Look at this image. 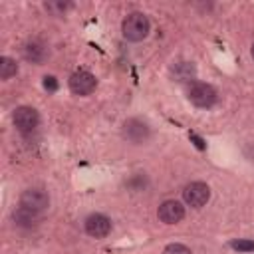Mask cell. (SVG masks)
<instances>
[{"instance_id":"cell-4","label":"cell","mask_w":254,"mask_h":254,"mask_svg":"<svg viewBox=\"0 0 254 254\" xmlns=\"http://www.w3.org/2000/svg\"><path fill=\"white\" fill-rule=\"evenodd\" d=\"M12 121H14V127H16L20 133L28 135V133L36 131V127H38V123H40V115H38V111H36L34 107H30V105H20V107L14 109Z\"/></svg>"},{"instance_id":"cell-9","label":"cell","mask_w":254,"mask_h":254,"mask_svg":"<svg viewBox=\"0 0 254 254\" xmlns=\"http://www.w3.org/2000/svg\"><path fill=\"white\" fill-rule=\"evenodd\" d=\"M123 135L131 143H143L149 137V127L141 119H127L123 123Z\"/></svg>"},{"instance_id":"cell-3","label":"cell","mask_w":254,"mask_h":254,"mask_svg":"<svg viewBox=\"0 0 254 254\" xmlns=\"http://www.w3.org/2000/svg\"><path fill=\"white\" fill-rule=\"evenodd\" d=\"M183 200L190 208H202L210 200V189H208V185L202 183V181L189 183L183 189Z\"/></svg>"},{"instance_id":"cell-15","label":"cell","mask_w":254,"mask_h":254,"mask_svg":"<svg viewBox=\"0 0 254 254\" xmlns=\"http://www.w3.org/2000/svg\"><path fill=\"white\" fill-rule=\"evenodd\" d=\"M163 254H192L190 248H187L185 244H179V242H173L169 246H165Z\"/></svg>"},{"instance_id":"cell-10","label":"cell","mask_w":254,"mask_h":254,"mask_svg":"<svg viewBox=\"0 0 254 254\" xmlns=\"http://www.w3.org/2000/svg\"><path fill=\"white\" fill-rule=\"evenodd\" d=\"M46 54H48L46 46H44L42 42H38V40H30V42L26 44V48H24V56H26L30 62H34V64L44 62Z\"/></svg>"},{"instance_id":"cell-8","label":"cell","mask_w":254,"mask_h":254,"mask_svg":"<svg viewBox=\"0 0 254 254\" xmlns=\"http://www.w3.org/2000/svg\"><path fill=\"white\" fill-rule=\"evenodd\" d=\"M85 232L93 238H105L111 232V220L101 212H93L85 218Z\"/></svg>"},{"instance_id":"cell-2","label":"cell","mask_w":254,"mask_h":254,"mask_svg":"<svg viewBox=\"0 0 254 254\" xmlns=\"http://www.w3.org/2000/svg\"><path fill=\"white\" fill-rule=\"evenodd\" d=\"M187 97L192 105L200 107V109H208L216 103L218 99V93L216 89L210 85V83H204V81H190L187 85Z\"/></svg>"},{"instance_id":"cell-19","label":"cell","mask_w":254,"mask_h":254,"mask_svg":"<svg viewBox=\"0 0 254 254\" xmlns=\"http://www.w3.org/2000/svg\"><path fill=\"white\" fill-rule=\"evenodd\" d=\"M252 58H254V44H252Z\"/></svg>"},{"instance_id":"cell-14","label":"cell","mask_w":254,"mask_h":254,"mask_svg":"<svg viewBox=\"0 0 254 254\" xmlns=\"http://www.w3.org/2000/svg\"><path fill=\"white\" fill-rule=\"evenodd\" d=\"M230 248H234L238 252H254V240H248V238L230 240Z\"/></svg>"},{"instance_id":"cell-6","label":"cell","mask_w":254,"mask_h":254,"mask_svg":"<svg viewBox=\"0 0 254 254\" xmlns=\"http://www.w3.org/2000/svg\"><path fill=\"white\" fill-rule=\"evenodd\" d=\"M67 85H69L71 93H75V95H89V93L95 89L97 79H95L93 73H89V71H85V69H77V71H73V73L69 75Z\"/></svg>"},{"instance_id":"cell-12","label":"cell","mask_w":254,"mask_h":254,"mask_svg":"<svg viewBox=\"0 0 254 254\" xmlns=\"http://www.w3.org/2000/svg\"><path fill=\"white\" fill-rule=\"evenodd\" d=\"M171 73L179 79V81H185V79H190L194 75V65L189 64V62H179L171 67Z\"/></svg>"},{"instance_id":"cell-1","label":"cell","mask_w":254,"mask_h":254,"mask_svg":"<svg viewBox=\"0 0 254 254\" xmlns=\"http://www.w3.org/2000/svg\"><path fill=\"white\" fill-rule=\"evenodd\" d=\"M151 32V22L143 12H131L125 16L121 24V34L129 42H141L149 36Z\"/></svg>"},{"instance_id":"cell-16","label":"cell","mask_w":254,"mask_h":254,"mask_svg":"<svg viewBox=\"0 0 254 254\" xmlns=\"http://www.w3.org/2000/svg\"><path fill=\"white\" fill-rule=\"evenodd\" d=\"M44 87L50 89V91H56V89H58V81H56V77H54V75H46V77H44Z\"/></svg>"},{"instance_id":"cell-11","label":"cell","mask_w":254,"mask_h":254,"mask_svg":"<svg viewBox=\"0 0 254 254\" xmlns=\"http://www.w3.org/2000/svg\"><path fill=\"white\" fill-rule=\"evenodd\" d=\"M12 218H14V224H18V226H34L36 220H38V214L24 208V206H18L12 212Z\"/></svg>"},{"instance_id":"cell-18","label":"cell","mask_w":254,"mask_h":254,"mask_svg":"<svg viewBox=\"0 0 254 254\" xmlns=\"http://www.w3.org/2000/svg\"><path fill=\"white\" fill-rule=\"evenodd\" d=\"M190 139H194V141H196V147H198V149H204L202 139H198V137H196V135H192V133H190Z\"/></svg>"},{"instance_id":"cell-17","label":"cell","mask_w":254,"mask_h":254,"mask_svg":"<svg viewBox=\"0 0 254 254\" xmlns=\"http://www.w3.org/2000/svg\"><path fill=\"white\" fill-rule=\"evenodd\" d=\"M67 8V4H54V2H46V10H65Z\"/></svg>"},{"instance_id":"cell-13","label":"cell","mask_w":254,"mask_h":254,"mask_svg":"<svg viewBox=\"0 0 254 254\" xmlns=\"http://www.w3.org/2000/svg\"><path fill=\"white\" fill-rule=\"evenodd\" d=\"M18 73V64L12 60V58H8V56H4V58H0V79H10V77H14Z\"/></svg>"},{"instance_id":"cell-7","label":"cell","mask_w":254,"mask_h":254,"mask_svg":"<svg viewBox=\"0 0 254 254\" xmlns=\"http://www.w3.org/2000/svg\"><path fill=\"white\" fill-rule=\"evenodd\" d=\"M157 216L165 224H177V222H181L185 218V204L179 202V200H165L159 206Z\"/></svg>"},{"instance_id":"cell-5","label":"cell","mask_w":254,"mask_h":254,"mask_svg":"<svg viewBox=\"0 0 254 254\" xmlns=\"http://www.w3.org/2000/svg\"><path fill=\"white\" fill-rule=\"evenodd\" d=\"M20 206L40 214L50 206V196L44 189H26L20 196Z\"/></svg>"}]
</instances>
